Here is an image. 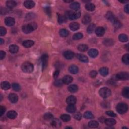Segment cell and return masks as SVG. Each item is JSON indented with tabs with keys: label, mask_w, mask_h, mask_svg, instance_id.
Instances as JSON below:
<instances>
[{
	"label": "cell",
	"mask_w": 129,
	"mask_h": 129,
	"mask_svg": "<svg viewBox=\"0 0 129 129\" xmlns=\"http://www.w3.org/2000/svg\"><path fill=\"white\" fill-rule=\"evenodd\" d=\"M69 71L73 74H77L79 71V69L77 66L75 65H71L69 68Z\"/></svg>",
	"instance_id": "23"
},
{
	"label": "cell",
	"mask_w": 129,
	"mask_h": 129,
	"mask_svg": "<svg viewBox=\"0 0 129 129\" xmlns=\"http://www.w3.org/2000/svg\"><path fill=\"white\" fill-rule=\"evenodd\" d=\"M70 8L75 11H78L80 8V5L78 2H73L70 5Z\"/></svg>",
	"instance_id": "29"
},
{
	"label": "cell",
	"mask_w": 129,
	"mask_h": 129,
	"mask_svg": "<svg viewBox=\"0 0 129 129\" xmlns=\"http://www.w3.org/2000/svg\"><path fill=\"white\" fill-rule=\"evenodd\" d=\"M65 16L66 18H69L71 20H73L77 19L80 17L81 12L79 11H77L75 12L69 11L66 13V15Z\"/></svg>",
	"instance_id": "5"
},
{
	"label": "cell",
	"mask_w": 129,
	"mask_h": 129,
	"mask_svg": "<svg viewBox=\"0 0 129 129\" xmlns=\"http://www.w3.org/2000/svg\"><path fill=\"white\" fill-rule=\"evenodd\" d=\"M51 125L55 128H59L61 126V123L59 119L54 118L51 122Z\"/></svg>",
	"instance_id": "15"
},
{
	"label": "cell",
	"mask_w": 129,
	"mask_h": 129,
	"mask_svg": "<svg viewBox=\"0 0 129 129\" xmlns=\"http://www.w3.org/2000/svg\"><path fill=\"white\" fill-rule=\"evenodd\" d=\"M7 116L10 119H15L17 116V113L14 111H10L7 114Z\"/></svg>",
	"instance_id": "18"
},
{
	"label": "cell",
	"mask_w": 129,
	"mask_h": 129,
	"mask_svg": "<svg viewBox=\"0 0 129 129\" xmlns=\"http://www.w3.org/2000/svg\"><path fill=\"white\" fill-rule=\"evenodd\" d=\"M22 70L26 73H30L33 71L34 66L29 62H25L21 65Z\"/></svg>",
	"instance_id": "3"
},
{
	"label": "cell",
	"mask_w": 129,
	"mask_h": 129,
	"mask_svg": "<svg viewBox=\"0 0 129 129\" xmlns=\"http://www.w3.org/2000/svg\"><path fill=\"white\" fill-rule=\"evenodd\" d=\"M106 17H107V18L109 21H111L114 24L115 27L117 28L121 27V22L118 20L111 12H108L107 13V14H106Z\"/></svg>",
	"instance_id": "1"
},
{
	"label": "cell",
	"mask_w": 129,
	"mask_h": 129,
	"mask_svg": "<svg viewBox=\"0 0 129 129\" xmlns=\"http://www.w3.org/2000/svg\"><path fill=\"white\" fill-rule=\"evenodd\" d=\"M19 51V47L17 45L15 44L11 45L9 47V51L12 54H15L17 53Z\"/></svg>",
	"instance_id": "25"
},
{
	"label": "cell",
	"mask_w": 129,
	"mask_h": 129,
	"mask_svg": "<svg viewBox=\"0 0 129 129\" xmlns=\"http://www.w3.org/2000/svg\"><path fill=\"white\" fill-rule=\"evenodd\" d=\"M84 117L86 119H92L94 118V115L92 114L91 112L87 111L84 113Z\"/></svg>",
	"instance_id": "40"
},
{
	"label": "cell",
	"mask_w": 129,
	"mask_h": 129,
	"mask_svg": "<svg viewBox=\"0 0 129 129\" xmlns=\"http://www.w3.org/2000/svg\"><path fill=\"white\" fill-rule=\"evenodd\" d=\"M0 44L1 45H3L4 44V40L2 38H0Z\"/></svg>",
	"instance_id": "58"
},
{
	"label": "cell",
	"mask_w": 129,
	"mask_h": 129,
	"mask_svg": "<svg viewBox=\"0 0 129 129\" xmlns=\"http://www.w3.org/2000/svg\"><path fill=\"white\" fill-rule=\"evenodd\" d=\"M11 85L7 81L3 82L1 83V88L5 90H7L10 88Z\"/></svg>",
	"instance_id": "27"
},
{
	"label": "cell",
	"mask_w": 129,
	"mask_h": 129,
	"mask_svg": "<svg viewBox=\"0 0 129 129\" xmlns=\"http://www.w3.org/2000/svg\"><path fill=\"white\" fill-rule=\"evenodd\" d=\"M78 90V87L77 85L72 84L70 85L68 87V90L71 93H75Z\"/></svg>",
	"instance_id": "26"
},
{
	"label": "cell",
	"mask_w": 129,
	"mask_h": 129,
	"mask_svg": "<svg viewBox=\"0 0 129 129\" xmlns=\"http://www.w3.org/2000/svg\"><path fill=\"white\" fill-rule=\"evenodd\" d=\"M83 35L80 32L77 33H75L73 36V39L74 40H78V39H80L83 38Z\"/></svg>",
	"instance_id": "44"
},
{
	"label": "cell",
	"mask_w": 129,
	"mask_h": 129,
	"mask_svg": "<svg viewBox=\"0 0 129 129\" xmlns=\"http://www.w3.org/2000/svg\"><path fill=\"white\" fill-rule=\"evenodd\" d=\"M116 110L118 114H123L127 111L128 110V106L126 103H124V102H121L117 105Z\"/></svg>",
	"instance_id": "4"
},
{
	"label": "cell",
	"mask_w": 129,
	"mask_h": 129,
	"mask_svg": "<svg viewBox=\"0 0 129 129\" xmlns=\"http://www.w3.org/2000/svg\"><path fill=\"white\" fill-rule=\"evenodd\" d=\"M74 118L77 120H80L82 118V115L79 112H77V113L74 114Z\"/></svg>",
	"instance_id": "50"
},
{
	"label": "cell",
	"mask_w": 129,
	"mask_h": 129,
	"mask_svg": "<svg viewBox=\"0 0 129 129\" xmlns=\"http://www.w3.org/2000/svg\"><path fill=\"white\" fill-rule=\"evenodd\" d=\"M35 17V15L33 13H29L26 16V19L27 20H30L31 19H34Z\"/></svg>",
	"instance_id": "48"
},
{
	"label": "cell",
	"mask_w": 129,
	"mask_h": 129,
	"mask_svg": "<svg viewBox=\"0 0 129 129\" xmlns=\"http://www.w3.org/2000/svg\"><path fill=\"white\" fill-rule=\"evenodd\" d=\"M6 111V108L3 106L0 107V116L2 117Z\"/></svg>",
	"instance_id": "53"
},
{
	"label": "cell",
	"mask_w": 129,
	"mask_h": 129,
	"mask_svg": "<svg viewBox=\"0 0 129 129\" xmlns=\"http://www.w3.org/2000/svg\"><path fill=\"white\" fill-rule=\"evenodd\" d=\"M66 22H67V18L65 16L62 15H59L58 17V22L59 24H62Z\"/></svg>",
	"instance_id": "35"
},
{
	"label": "cell",
	"mask_w": 129,
	"mask_h": 129,
	"mask_svg": "<svg viewBox=\"0 0 129 129\" xmlns=\"http://www.w3.org/2000/svg\"><path fill=\"white\" fill-rule=\"evenodd\" d=\"M106 114H107L108 116H110L111 117H116L117 115L114 112L111 111H108L106 112Z\"/></svg>",
	"instance_id": "49"
},
{
	"label": "cell",
	"mask_w": 129,
	"mask_h": 129,
	"mask_svg": "<svg viewBox=\"0 0 129 129\" xmlns=\"http://www.w3.org/2000/svg\"><path fill=\"white\" fill-rule=\"evenodd\" d=\"M45 11H46V13H47V14L48 15H51V9H50V8H45Z\"/></svg>",
	"instance_id": "57"
},
{
	"label": "cell",
	"mask_w": 129,
	"mask_h": 129,
	"mask_svg": "<svg viewBox=\"0 0 129 129\" xmlns=\"http://www.w3.org/2000/svg\"><path fill=\"white\" fill-rule=\"evenodd\" d=\"M73 79L72 77L70 75L65 76H64V78L62 79L64 84H69L71 83L73 81Z\"/></svg>",
	"instance_id": "16"
},
{
	"label": "cell",
	"mask_w": 129,
	"mask_h": 129,
	"mask_svg": "<svg viewBox=\"0 0 129 129\" xmlns=\"http://www.w3.org/2000/svg\"><path fill=\"white\" fill-rule=\"evenodd\" d=\"M99 124L97 121H91L89 122L88 126L91 128H96L98 127Z\"/></svg>",
	"instance_id": "34"
},
{
	"label": "cell",
	"mask_w": 129,
	"mask_h": 129,
	"mask_svg": "<svg viewBox=\"0 0 129 129\" xmlns=\"http://www.w3.org/2000/svg\"><path fill=\"white\" fill-rule=\"evenodd\" d=\"M88 55L91 58H95L98 55V51L97 49H91L89 51Z\"/></svg>",
	"instance_id": "24"
},
{
	"label": "cell",
	"mask_w": 129,
	"mask_h": 129,
	"mask_svg": "<svg viewBox=\"0 0 129 129\" xmlns=\"http://www.w3.org/2000/svg\"><path fill=\"white\" fill-rule=\"evenodd\" d=\"M95 28V25L94 24H91L88 26V27L87 28V32L89 34L92 33V32H93V31L94 30V29Z\"/></svg>",
	"instance_id": "43"
},
{
	"label": "cell",
	"mask_w": 129,
	"mask_h": 129,
	"mask_svg": "<svg viewBox=\"0 0 129 129\" xmlns=\"http://www.w3.org/2000/svg\"><path fill=\"white\" fill-rule=\"evenodd\" d=\"M116 77L119 80H125L129 79V75L128 72H120L117 74Z\"/></svg>",
	"instance_id": "7"
},
{
	"label": "cell",
	"mask_w": 129,
	"mask_h": 129,
	"mask_svg": "<svg viewBox=\"0 0 129 129\" xmlns=\"http://www.w3.org/2000/svg\"><path fill=\"white\" fill-rule=\"evenodd\" d=\"M122 61L125 65H128L129 64V54L125 55L122 58Z\"/></svg>",
	"instance_id": "42"
},
{
	"label": "cell",
	"mask_w": 129,
	"mask_h": 129,
	"mask_svg": "<svg viewBox=\"0 0 129 129\" xmlns=\"http://www.w3.org/2000/svg\"><path fill=\"white\" fill-rule=\"evenodd\" d=\"M6 55L5 52L3 51H0V59L2 60L3 59H4L6 57Z\"/></svg>",
	"instance_id": "54"
},
{
	"label": "cell",
	"mask_w": 129,
	"mask_h": 129,
	"mask_svg": "<svg viewBox=\"0 0 129 129\" xmlns=\"http://www.w3.org/2000/svg\"><path fill=\"white\" fill-rule=\"evenodd\" d=\"M76 57L79 61L83 63H88L89 62V59L85 55L83 54H77Z\"/></svg>",
	"instance_id": "14"
},
{
	"label": "cell",
	"mask_w": 129,
	"mask_h": 129,
	"mask_svg": "<svg viewBox=\"0 0 129 129\" xmlns=\"http://www.w3.org/2000/svg\"><path fill=\"white\" fill-rule=\"evenodd\" d=\"M41 62L42 66V69L44 70L47 67L48 64V56L47 54H44L41 56Z\"/></svg>",
	"instance_id": "8"
},
{
	"label": "cell",
	"mask_w": 129,
	"mask_h": 129,
	"mask_svg": "<svg viewBox=\"0 0 129 129\" xmlns=\"http://www.w3.org/2000/svg\"><path fill=\"white\" fill-rule=\"evenodd\" d=\"M111 92L110 89L107 87L102 88L99 91V94H100L101 97L103 98H106L110 97L111 95Z\"/></svg>",
	"instance_id": "6"
},
{
	"label": "cell",
	"mask_w": 129,
	"mask_h": 129,
	"mask_svg": "<svg viewBox=\"0 0 129 129\" xmlns=\"http://www.w3.org/2000/svg\"><path fill=\"white\" fill-rule=\"evenodd\" d=\"M78 50L80 52H85L88 49V47L86 44H81L78 45Z\"/></svg>",
	"instance_id": "38"
},
{
	"label": "cell",
	"mask_w": 129,
	"mask_h": 129,
	"mask_svg": "<svg viewBox=\"0 0 129 129\" xmlns=\"http://www.w3.org/2000/svg\"><path fill=\"white\" fill-rule=\"evenodd\" d=\"M7 7L9 9H13L17 5V3L14 1H8L6 2Z\"/></svg>",
	"instance_id": "28"
},
{
	"label": "cell",
	"mask_w": 129,
	"mask_h": 129,
	"mask_svg": "<svg viewBox=\"0 0 129 129\" xmlns=\"http://www.w3.org/2000/svg\"><path fill=\"white\" fill-rule=\"evenodd\" d=\"M76 107L74 104H69L66 108V110L70 113H74L76 111Z\"/></svg>",
	"instance_id": "32"
},
{
	"label": "cell",
	"mask_w": 129,
	"mask_h": 129,
	"mask_svg": "<svg viewBox=\"0 0 129 129\" xmlns=\"http://www.w3.org/2000/svg\"><path fill=\"white\" fill-rule=\"evenodd\" d=\"M105 29L103 27H98L95 29V33L99 37L103 36L105 34Z\"/></svg>",
	"instance_id": "11"
},
{
	"label": "cell",
	"mask_w": 129,
	"mask_h": 129,
	"mask_svg": "<svg viewBox=\"0 0 129 129\" xmlns=\"http://www.w3.org/2000/svg\"><path fill=\"white\" fill-rule=\"evenodd\" d=\"M12 88L13 89V90L15 91H19L20 90L21 87L20 85L18 83H14L12 84Z\"/></svg>",
	"instance_id": "45"
},
{
	"label": "cell",
	"mask_w": 129,
	"mask_h": 129,
	"mask_svg": "<svg viewBox=\"0 0 129 129\" xmlns=\"http://www.w3.org/2000/svg\"><path fill=\"white\" fill-rule=\"evenodd\" d=\"M5 24L8 26H13L15 23V19L13 17H8L5 19Z\"/></svg>",
	"instance_id": "9"
},
{
	"label": "cell",
	"mask_w": 129,
	"mask_h": 129,
	"mask_svg": "<svg viewBox=\"0 0 129 129\" xmlns=\"http://www.w3.org/2000/svg\"><path fill=\"white\" fill-rule=\"evenodd\" d=\"M7 33V30L5 28L3 27H0V35L1 36L5 35Z\"/></svg>",
	"instance_id": "51"
},
{
	"label": "cell",
	"mask_w": 129,
	"mask_h": 129,
	"mask_svg": "<svg viewBox=\"0 0 129 129\" xmlns=\"http://www.w3.org/2000/svg\"><path fill=\"white\" fill-rule=\"evenodd\" d=\"M35 3L32 1H26L24 2V6L26 8L30 9L35 6Z\"/></svg>",
	"instance_id": "12"
},
{
	"label": "cell",
	"mask_w": 129,
	"mask_h": 129,
	"mask_svg": "<svg viewBox=\"0 0 129 129\" xmlns=\"http://www.w3.org/2000/svg\"><path fill=\"white\" fill-rule=\"evenodd\" d=\"M59 71L58 70H57L55 72L54 74V77L55 79H56L57 78V77H58V76L59 75Z\"/></svg>",
	"instance_id": "56"
},
{
	"label": "cell",
	"mask_w": 129,
	"mask_h": 129,
	"mask_svg": "<svg viewBox=\"0 0 129 129\" xmlns=\"http://www.w3.org/2000/svg\"><path fill=\"white\" fill-rule=\"evenodd\" d=\"M124 11L125 13H129V5L127 4L125 6V8H124Z\"/></svg>",
	"instance_id": "55"
},
{
	"label": "cell",
	"mask_w": 129,
	"mask_h": 129,
	"mask_svg": "<svg viewBox=\"0 0 129 129\" xmlns=\"http://www.w3.org/2000/svg\"><path fill=\"white\" fill-rule=\"evenodd\" d=\"M59 34L62 37H67L69 34V32L66 29H62L59 31Z\"/></svg>",
	"instance_id": "36"
},
{
	"label": "cell",
	"mask_w": 129,
	"mask_h": 129,
	"mask_svg": "<svg viewBox=\"0 0 129 129\" xmlns=\"http://www.w3.org/2000/svg\"><path fill=\"white\" fill-rule=\"evenodd\" d=\"M63 84L64 83L63 82V80H61V79H59V80H56L54 83V85L55 86H57V87H61Z\"/></svg>",
	"instance_id": "47"
},
{
	"label": "cell",
	"mask_w": 129,
	"mask_h": 129,
	"mask_svg": "<svg viewBox=\"0 0 129 129\" xmlns=\"http://www.w3.org/2000/svg\"><path fill=\"white\" fill-rule=\"evenodd\" d=\"M8 98L9 100L13 103H16V102H17L18 100V95L15 93L10 94L8 96Z\"/></svg>",
	"instance_id": "10"
},
{
	"label": "cell",
	"mask_w": 129,
	"mask_h": 129,
	"mask_svg": "<svg viewBox=\"0 0 129 129\" xmlns=\"http://www.w3.org/2000/svg\"><path fill=\"white\" fill-rule=\"evenodd\" d=\"M34 44V42L32 40H26L23 42V45L26 48H29L32 47Z\"/></svg>",
	"instance_id": "20"
},
{
	"label": "cell",
	"mask_w": 129,
	"mask_h": 129,
	"mask_svg": "<svg viewBox=\"0 0 129 129\" xmlns=\"http://www.w3.org/2000/svg\"><path fill=\"white\" fill-rule=\"evenodd\" d=\"M53 115L50 112H47L44 115V118L46 120H49L52 118Z\"/></svg>",
	"instance_id": "46"
},
{
	"label": "cell",
	"mask_w": 129,
	"mask_h": 129,
	"mask_svg": "<svg viewBox=\"0 0 129 129\" xmlns=\"http://www.w3.org/2000/svg\"><path fill=\"white\" fill-rule=\"evenodd\" d=\"M61 118L62 121L64 122H69L71 120V117L69 114H63L61 116Z\"/></svg>",
	"instance_id": "41"
},
{
	"label": "cell",
	"mask_w": 129,
	"mask_h": 129,
	"mask_svg": "<svg viewBox=\"0 0 129 129\" xmlns=\"http://www.w3.org/2000/svg\"><path fill=\"white\" fill-rule=\"evenodd\" d=\"M97 75V72L95 71H92L90 72V74H89V75L92 78H95L96 76Z\"/></svg>",
	"instance_id": "52"
},
{
	"label": "cell",
	"mask_w": 129,
	"mask_h": 129,
	"mask_svg": "<svg viewBox=\"0 0 129 129\" xmlns=\"http://www.w3.org/2000/svg\"><path fill=\"white\" fill-rule=\"evenodd\" d=\"M103 44L107 46H111L112 45H114V41L113 39H105L103 41Z\"/></svg>",
	"instance_id": "33"
},
{
	"label": "cell",
	"mask_w": 129,
	"mask_h": 129,
	"mask_svg": "<svg viewBox=\"0 0 129 129\" xmlns=\"http://www.w3.org/2000/svg\"><path fill=\"white\" fill-rule=\"evenodd\" d=\"M122 94L125 97L129 98V88L127 87L123 89V91H122Z\"/></svg>",
	"instance_id": "39"
},
{
	"label": "cell",
	"mask_w": 129,
	"mask_h": 129,
	"mask_svg": "<svg viewBox=\"0 0 129 129\" xmlns=\"http://www.w3.org/2000/svg\"><path fill=\"white\" fill-rule=\"evenodd\" d=\"M64 2L66 3H71V2H73V1H72H72H64Z\"/></svg>",
	"instance_id": "59"
},
{
	"label": "cell",
	"mask_w": 129,
	"mask_h": 129,
	"mask_svg": "<svg viewBox=\"0 0 129 129\" xmlns=\"http://www.w3.org/2000/svg\"><path fill=\"white\" fill-rule=\"evenodd\" d=\"M118 39L121 42H127L128 41V37L127 35L125 34H120L118 36Z\"/></svg>",
	"instance_id": "37"
},
{
	"label": "cell",
	"mask_w": 129,
	"mask_h": 129,
	"mask_svg": "<svg viewBox=\"0 0 129 129\" xmlns=\"http://www.w3.org/2000/svg\"><path fill=\"white\" fill-rule=\"evenodd\" d=\"M76 98L73 95L69 96L66 100V102L68 104H75L76 102Z\"/></svg>",
	"instance_id": "17"
},
{
	"label": "cell",
	"mask_w": 129,
	"mask_h": 129,
	"mask_svg": "<svg viewBox=\"0 0 129 129\" xmlns=\"http://www.w3.org/2000/svg\"><path fill=\"white\" fill-rule=\"evenodd\" d=\"M85 8L88 11H93L95 9V6L92 3H87L85 5Z\"/></svg>",
	"instance_id": "31"
},
{
	"label": "cell",
	"mask_w": 129,
	"mask_h": 129,
	"mask_svg": "<svg viewBox=\"0 0 129 129\" xmlns=\"http://www.w3.org/2000/svg\"><path fill=\"white\" fill-rule=\"evenodd\" d=\"M80 28V25L77 22H73L70 24V28L71 30L75 31H77Z\"/></svg>",
	"instance_id": "21"
},
{
	"label": "cell",
	"mask_w": 129,
	"mask_h": 129,
	"mask_svg": "<svg viewBox=\"0 0 129 129\" xmlns=\"http://www.w3.org/2000/svg\"><path fill=\"white\" fill-rule=\"evenodd\" d=\"M64 57L67 59H71L74 57V53L71 51H67L64 52Z\"/></svg>",
	"instance_id": "13"
},
{
	"label": "cell",
	"mask_w": 129,
	"mask_h": 129,
	"mask_svg": "<svg viewBox=\"0 0 129 129\" xmlns=\"http://www.w3.org/2000/svg\"><path fill=\"white\" fill-rule=\"evenodd\" d=\"M104 122L105 124L109 127L113 126L116 124V121L114 118H107L105 120Z\"/></svg>",
	"instance_id": "19"
},
{
	"label": "cell",
	"mask_w": 129,
	"mask_h": 129,
	"mask_svg": "<svg viewBox=\"0 0 129 129\" xmlns=\"http://www.w3.org/2000/svg\"><path fill=\"white\" fill-rule=\"evenodd\" d=\"M37 25L35 22H31L27 25L23 26L22 30L26 34L30 33L31 32L37 29Z\"/></svg>",
	"instance_id": "2"
},
{
	"label": "cell",
	"mask_w": 129,
	"mask_h": 129,
	"mask_svg": "<svg viewBox=\"0 0 129 129\" xmlns=\"http://www.w3.org/2000/svg\"><path fill=\"white\" fill-rule=\"evenodd\" d=\"M100 74L101 75L103 76H106L108 74V69L106 67H102L100 68L99 70Z\"/></svg>",
	"instance_id": "30"
},
{
	"label": "cell",
	"mask_w": 129,
	"mask_h": 129,
	"mask_svg": "<svg viewBox=\"0 0 129 129\" xmlns=\"http://www.w3.org/2000/svg\"><path fill=\"white\" fill-rule=\"evenodd\" d=\"M91 18L90 16L88 14H86L82 19V23L85 25L88 24L91 22Z\"/></svg>",
	"instance_id": "22"
}]
</instances>
